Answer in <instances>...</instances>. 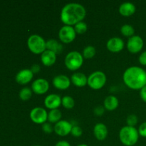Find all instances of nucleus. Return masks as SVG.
Segmentation results:
<instances>
[{"mask_svg": "<svg viewBox=\"0 0 146 146\" xmlns=\"http://www.w3.org/2000/svg\"><path fill=\"white\" fill-rule=\"evenodd\" d=\"M86 15V10L79 3L71 2L64 6L61 11V20L65 25L72 26L82 21Z\"/></svg>", "mask_w": 146, "mask_h": 146, "instance_id": "1", "label": "nucleus"}, {"mask_svg": "<svg viewBox=\"0 0 146 146\" xmlns=\"http://www.w3.org/2000/svg\"><path fill=\"white\" fill-rule=\"evenodd\" d=\"M123 79L129 88L141 90L146 86V71L141 67L133 66L125 70Z\"/></svg>", "mask_w": 146, "mask_h": 146, "instance_id": "2", "label": "nucleus"}, {"mask_svg": "<svg viewBox=\"0 0 146 146\" xmlns=\"http://www.w3.org/2000/svg\"><path fill=\"white\" fill-rule=\"evenodd\" d=\"M139 133L135 127L125 125L119 131L121 142L125 146H133L137 143L139 138Z\"/></svg>", "mask_w": 146, "mask_h": 146, "instance_id": "3", "label": "nucleus"}, {"mask_svg": "<svg viewBox=\"0 0 146 146\" xmlns=\"http://www.w3.org/2000/svg\"><path fill=\"white\" fill-rule=\"evenodd\" d=\"M27 45L30 51L36 54H41L46 49V41L38 34L30 36L27 40Z\"/></svg>", "mask_w": 146, "mask_h": 146, "instance_id": "4", "label": "nucleus"}, {"mask_svg": "<svg viewBox=\"0 0 146 146\" xmlns=\"http://www.w3.org/2000/svg\"><path fill=\"white\" fill-rule=\"evenodd\" d=\"M65 65L71 71H76L82 66L84 62V56L77 51H70L65 57Z\"/></svg>", "mask_w": 146, "mask_h": 146, "instance_id": "5", "label": "nucleus"}, {"mask_svg": "<svg viewBox=\"0 0 146 146\" xmlns=\"http://www.w3.org/2000/svg\"><path fill=\"white\" fill-rule=\"evenodd\" d=\"M106 82V76L103 71H96L88 77V85L93 89H100Z\"/></svg>", "mask_w": 146, "mask_h": 146, "instance_id": "6", "label": "nucleus"}, {"mask_svg": "<svg viewBox=\"0 0 146 146\" xmlns=\"http://www.w3.org/2000/svg\"><path fill=\"white\" fill-rule=\"evenodd\" d=\"M76 33L72 26L64 25L58 31L59 39L64 43H71L75 39Z\"/></svg>", "mask_w": 146, "mask_h": 146, "instance_id": "7", "label": "nucleus"}, {"mask_svg": "<svg viewBox=\"0 0 146 146\" xmlns=\"http://www.w3.org/2000/svg\"><path fill=\"white\" fill-rule=\"evenodd\" d=\"M30 118L33 122L38 124H44L48 120V113L45 108L35 107L30 112Z\"/></svg>", "mask_w": 146, "mask_h": 146, "instance_id": "8", "label": "nucleus"}, {"mask_svg": "<svg viewBox=\"0 0 146 146\" xmlns=\"http://www.w3.org/2000/svg\"><path fill=\"white\" fill-rule=\"evenodd\" d=\"M143 45V40L138 35H133L130 37L127 42V48L128 51L133 54L140 52L142 50Z\"/></svg>", "mask_w": 146, "mask_h": 146, "instance_id": "9", "label": "nucleus"}, {"mask_svg": "<svg viewBox=\"0 0 146 146\" xmlns=\"http://www.w3.org/2000/svg\"><path fill=\"white\" fill-rule=\"evenodd\" d=\"M72 128L73 125L69 121H66V120H61L54 125V132L57 135H61V136H66L68 134L71 133Z\"/></svg>", "mask_w": 146, "mask_h": 146, "instance_id": "10", "label": "nucleus"}, {"mask_svg": "<svg viewBox=\"0 0 146 146\" xmlns=\"http://www.w3.org/2000/svg\"><path fill=\"white\" fill-rule=\"evenodd\" d=\"M49 88V84L46 79L43 78L34 80L31 84V89L35 94H44L48 91Z\"/></svg>", "mask_w": 146, "mask_h": 146, "instance_id": "11", "label": "nucleus"}, {"mask_svg": "<svg viewBox=\"0 0 146 146\" xmlns=\"http://www.w3.org/2000/svg\"><path fill=\"white\" fill-rule=\"evenodd\" d=\"M71 79L64 74L56 76L52 80V84L54 87L61 90H65L68 88L71 85Z\"/></svg>", "mask_w": 146, "mask_h": 146, "instance_id": "12", "label": "nucleus"}, {"mask_svg": "<svg viewBox=\"0 0 146 146\" xmlns=\"http://www.w3.org/2000/svg\"><path fill=\"white\" fill-rule=\"evenodd\" d=\"M61 97L58 94H51L46 96L44 99V105L50 110L56 109L61 104Z\"/></svg>", "mask_w": 146, "mask_h": 146, "instance_id": "13", "label": "nucleus"}, {"mask_svg": "<svg viewBox=\"0 0 146 146\" xmlns=\"http://www.w3.org/2000/svg\"><path fill=\"white\" fill-rule=\"evenodd\" d=\"M106 46L107 48L111 52H119L123 48L124 41L120 37H112L108 40Z\"/></svg>", "mask_w": 146, "mask_h": 146, "instance_id": "14", "label": "nucleus"}, {"mask_svg": "<svg viewBox=\"0 0 146 146\" xmlns=\"http://www.w3.org/2000/svg\"><path fill=\"white\" fill-rule=\"evenodd\" d=\"M34 77V74L31 69L24 68L19 71L16 75V81L19 84L24 85V84H28L29 82L32 80Z\"/></svg>", "mask_w": 146, "mask_h": 146, "instance_id": "15", "label": "nucleus"}, {"mask_svg": "<svg viewBox=\"0 0 146 146\" xmlns=\"http://www.w3.org/2000/svg\"><path fill=\"white\" fill-rule=\"evenodd\" d=\"M94 133L96 139L99 140V141H104L108 135V128L104 123H98L96 124L94 126Z\"/></svg>", "mask_w": 146, "mask_h": 146, "instance_id": "16", "label": "nucleus"}, {"mask_svg": "<svg viewBox=\"0 0 146 146\" xmlns=\"http://www.w3.org/2000/svg\"><path fill=\"white\" fill-rule=\"evenodd\" d=\"M41 61L42 64L46 66H52L56 61V54L52 51L46 49L41 54Z\"/></svg>", "mask_w": 146, "mask_h": 146, "instance_id": "17", "label": "nucleus"}, {"mask_svg": "<svg viewBox=\"0 0 146 146\" xmlns=\"http://www.w3.org/2000/svg\"><path fill=\"white\" fill-rule=\"evenodd\" d=\"M71 81L77 87H84L88 84V78L82 72H76L71 76Z\"/></svg>", "mask_w": 146, "mask_h": 146, "instance_id": "18", "label": "nucleus"}, {"mask_svg": "<svg viewBox=\"0 0 146 146\" xmlns=\"http://www.w3.org/2000/svg\"><path fill=\"white\" fill-rule=\"evenodd\" d=\"M135 6L133 3L130 1H125L119 6V12L121 15L125 17H129L135 12Z\"/></svg>", "mask_w": 146, "mask_h": 146, "instance_id": "19", "label": "nucleus"}, {"mask_svg": "<svg viewBox=\"0 0 146 146\" xmlns=\"http://www.w3.org/2000/svg\"><path fill=\"white\" fill-rule=\"evenodd\" d=\"M118 104H119V101L118 98L113 95L107 96L104 101V108L108 111H113L116 109L117 107L118 106Z\"/></svg>", "mask_w": 146, "mask_h": 146, "instance_id": "20", "label": "nucleus"}, {"mask_svg": "<svg viewBox=\"0 0 146 146\" xmlns=\"http://www.w3.org/2000/svg\"><path fill=\"white\" fill-rule=\"evenodd\" d=\"M46 49L52 51L53 52L56 53V54H59L63 49V46L54 38H51L48 39L46 41Z\"/></svg>", "mask_w": 146, "mask_h": 146, "instance_id": "21", "label": "nucleus"}, {"mask_svg": "<svg viewBox=\"0 0 146 146\" xmlns=\"http://www.w3.org/2000/svg\"><path fill=\"white\" fill-rule=\"evenodd\" d=\"M61 117H62V114H61V111L58 108L50 110L49 113H48V121L50 123H56L57 122L61 121Z\"/></svg>", "mask_w": 146, "mask_h": 146, "instance_id": "22", "label": "nucleus"}, {"mask_svg": "<svg viewBox=\"0 0 146 146\" xmlns=\"http://www.w3.org/2000/svg\"><path fill=\"white\" fill-rule=\"evenodd\" d=\"M121 32L125 36L130 37L133 36L135 34V29H134L133 27L131 24H123L121 28Z\"/></svg>", "mask_w": 146, "mask_h": 146, "instance_id": "23", "label": "nucleus"}, {"mask_svg": "<svg viewBox=\"0 0 146 146\" xmlns=\"http://www.w3.org/2000/svg\"><path fill=\"white\" fill-rule=\"evenodd\" d=\"M61 104L64 108L67 109H71L75 105V101L70 96H65L61 98Z\"/></svg>", "mask_w": 146, "mask_h": 146, "instance_id": "24", "label": "nucleus"}, {"mask_svg": "<svg viewBox=\"0 0 146 146\" xmlns=\"http://www.w3.org/2000/svg\"><path fill=\"white\" fill-rule=\"evenodd\" d=\"M96 49L94 46H86L83 51V56L85 58H91L96 55Z\"/></svg>", "mask_w": 146, "mask_h": 146, "instance_id": "25", "label": "nucleus"}, {"mask_svg": "<svg viewBox=\"0 0 146 146\" xmlns=\"http://www.w3.org/2000/svg\"><path fill=\"white\" fill-rule=\"evenodd\" d=\"M32 89L29 87H24L19 91V98L23 101H27L32 96Z\"/></svg>", "mask_w": 146, "mask_h": 146, "instance_id": "26", "label": "nucleus"}, {"mask_svg": "<svg viewBox=\"0 0 146 146\" xmlns=\"http://www.w3.org/2000/svg\"><path fill=\"white\" fill-rule=\"evenodd\" d=\"M74 29L76 34H83L87 31V29H88V26H87L86 23L84 22V21H80V22L77 23L74 25Z\"/></svg>", "mask_w": 146, "mask_h": 146, "instance_id": "27", "label": "nucleus"}, {"mask_svg": "<svg viewBox=\"0 0 146 146\" xmlns=\"http://www.w3.org/2000/svg\"><path fill=\"white\" fill-rule=\"evenodd\" d=\"M126 123L128 125L132 127H135L138 123V117L135 114H130L126 118Z\"/></svg>", "mask_w": 146, "mask_h": 146, "instance_id": "28", "label": "nucleus"}, {"mask_svg": "<svg viewBox=\"0 0 146 146\" xmlns=\"http://www.w3.org/2000/svg\"><path fill=\"white\" fill-rule=\"evenodd\" d=\"M71 133L74 137H80L83 133V130L78 125H73V128L71 129Z\"/></svg>", "mask_w": 146, "mask_h": 146, "instance_id": "29", "label": "nucleus"}, {"mask_svg": "<svg viewBox=\"0 0 146 146\" xmlns=\"http://www.w3.org/2000/svg\"><path fill=\"white\" fill-rule=\"evenodd\" d=\"M42 130L44 132L46 133H51L53 131H54V127L51 125L50 123H44V124H42Z\"/></svg>", "mask_w": 146, "mask_h": 146, "instance_id": "30", "label": "nucleus"}, {"mask_svg": "<svg viewBox=\"0 0 146 146\" xmlns=\"http://www.w3.org/2000/svg\"><path fill=\"white\" fill-rule=\"evenodd\" d=\"M138 133H139L140 135L146 138V121L141 124L139 128H138Z\"/></svg>", "mask_w": 146, "mask_h": 146, "instance_id": "31", "label": "nucleus"}, {"mask_svg": "<svg viewBox=\"0 0 146 146\" xmlns=\"http://www.w3.org/2000/svg\"><path fill=\"white\" fill-rule=\"evenodd\" d=\"M105 108L102 106H98L94 108V113L97 115H101L104 113Z\"/></svg>", "mask_w": 146, "mask_h": 146, "instance_id": "32", "label": "nucleus"}, {"mask_svg": "<svg viewBox=\"0 0 146 146\" xmlns=\"http://www.w3.org/2000/svg\"><path fill=\"white\" fill-rule=\"evenodd\" d=\"M138 61L141 64L146 66V51L141 53V55L139 56V58H138Z\"/></svg>", "mask_w": 146, "mask_h": 146, "instance_id": "33", "label": "nucleus"}, {"mask_svg": "<svg viewBox=\"0 0 146 146\" xmlns=\"http://www.w3.org/2000/svg\"><path fill=\"white\" fill-rule=\"evenodd\" d=\"M140 96H141V98L144 102L146 103V86H145L143 87L142 88L140 91Z\"/></svg>", "mask_w": 146, "mask_h": 146, "instance_id": "34", "label": "nucleus"}, {"mask_svg": "<svg viewBox=\"0 0 146 146\" xmlns=\"http://www.w3.org/2000/svg\"><path fill=\"white\" fill-rule=\"evenodd\" d=\"M31 70L34 74H36V73H38V71H40V66L38 65V64H34V65H32V66H31Z\"/></svg>", "mask_w": 146, "mask_h": 146, "instance_id": "35", "label": "nucleus"}, {"mask_svg": "<svg viewBox=\"0 0 146 146\" xmlns=\"http://www.w3.org/2000/svg\"><path fill=\"white\" fill-rule=\"evenodd\" d=\"M55 146H71V144L66 141H59L56 143Z\"/></svg>", "mask_w": 146, "mask_h": 146, "instance_id": "36", "label": "nucleus"}, {"mask_svg": "<svg viewBox=\"0 0 146 146\" xmlns=\"http://www.w3.org/2000/svg\"><path fill=\"white\" fill-rule=\"evenodd\" d=\"M77 146H88V145H86V144H80V145H78Z\"/></svg>", "mask_w": 146, "mask_h": 146, "instance_id": "37", "label": "nucleus"}, {"mask_svg": "<svg viewBox=\"0 0 146 146\" xmlns=\"http://www.w3.org/2000/svg\"><path fill=\"white\" fill-rule=\"evenodd\" d=\"M34 146H41V145H34Z\"/></svg>", "mask_w": 146, "mask_h": 146, "instance_id": "38", "label": "nucleus"}]
</instances>
